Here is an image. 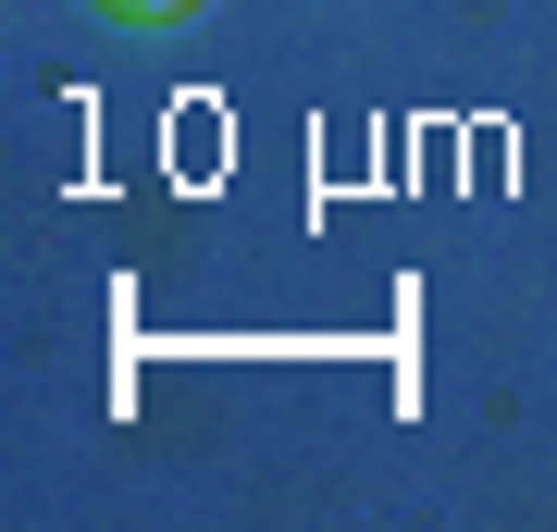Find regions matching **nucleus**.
I'll return each instance as SVG.
<instances>
[{
	"label": "nucleus",
	"mask_w": 557,
	"mask_h": 532,
	"mask_svg": "<svg viewBox=\"0 0 557 532\" xmlns=\"http://www.w3.org/2000/svg\"><path fill=\"white\" fill-rule=\"evenodd\" d=\"M100 13H124V25H174V13H199V0H100Z\"/></svg>",
	"instance_id": "f257e3e1"
}]
</instances>
